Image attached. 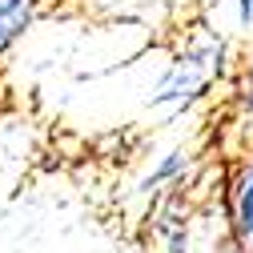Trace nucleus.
Masks as SVG:
<instances>
[{
	"mask_svg": "<svg viewBox=\"0 0 253 253\" xmlns=\"http://www.w3.org/2000/svg\"><path fill=\"white\" fill-rule=\"evenodd\" d=\"M217 52H221V37L201 33V48H185L173 60L169 73L161 77V84L153 88V101L157 105H173V109H189L193 101H201L213 73L221 69Z\"/></svg>",
	"mask_w": 253,
	"mask_h": 253,
	"instance_id": "nucleus-1",
	"label": "nucleus"
},
{
	"mask_svg": "<svg viewBox=\"0 0 253 253\" xmlns=\"http://www.w3.org/2000/svg\"><path fill=\"white\" fill-rule=\"evenodd\" d=\"M229 233L245 253L253 249V153L233 169L229 181Z\"/></svg>",
	"mask_w": 253,
	"mask_h": 253,
	"instance_id": "nucleus-2",
	"label": "nucleus"
},
{
	"mask_svg": "<svg viewBox=\"0 0 253 253\" xmlns=\"http://www.w3.org/2000/svg\"><path fill=\"white\" fill-rule=\"evenodd\" d=\"M44 0H0V56L37 24Z\"/></svg>",
	"mask_w": 253,
	"mask_h": 253,
	"instance_id": "nucleus-3",
	"label": "nucleus"
},
{
	"mask_svg": "<svg viewBox=\"0 0 253 253\" xmlns=\"http://www.w3.org/2000/svg\"><path fill=\"white\" fill-rule=\"evenodd\" d=\"M189 161H193V153H189V149H169V153L161 157V161H157V165H153V169L145 173L141 189H161V185H169V181L185 177Z\"/></svg>",
	"mask_w": 253,
	"mask_h": 253,
	"instance_id": "nucleus-4",
	"label": "nucleus"
},
{
	"mask_svg": "<svg viewBox=\"0 0 253 253\" xmlns=\"http://www.w3.org/2000/svg\"><path fill=\"white\" fill-rule=\"evenodd\" d=\"M233 105L241 117L253 121V41L245 44V56H241V69H237V81H233Z\"/></svg>",
	"mask_w": 253,
	"mask_h": 253,
	"instance_id": "nucleus-5",
	"label": "nucleus"
},
{
	"mask_svg": "<svg viewBox=\"0 0 253 253\" xmlns=\"http://www.w3.org/2000/svg\"><path fill=\"white\" fill-rule=\"evenodd\" d=\"M229 8H233V28L253 41V0H229Z\"/></svg>",
	"mask_w": 253,
	"mask_h": 253,
	"instance_id": "nucleus-6",
	"label": "nucleus"
},
{
	"mask_svg": "<svg viewBox=\"0 0 253 253\" xmlns=\"http://www.w3.org/2000/svg\"><path fill=\"white\" fill-rule=\"evenodd\" d=\"M241 253H245V249H241Z\"/></svg>",
	"mask_w": 253,
	"mask_h": 253,
	"instance_id": "nucleus-7",
	"label": "nucleus"
}]
</instances>
